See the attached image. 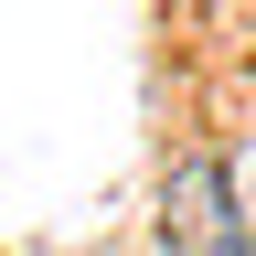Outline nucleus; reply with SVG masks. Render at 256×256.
Returning <instances> with one entry per match:
<instances>
[{
  "instance_id": "f257e3e1",
  "label": "nucleus",
  "mask_w": 256,
  "mask_h": 256,
  "mask_svg": "<svg viewBox=\"0 0 256 256\" xmlns=\"http://www.w3.org/2000/svg\"><path fill=\"white\" fill-rule=\"evenodd\" d=\"M160 256H256L235 192H224V160H171V182H160Z\"/></svg>"
},
{
  "instance_id": "f03ea898",
  "label": "nucleus",
  "mask_w": 256,
  "mask_h": 256,
  "mask_svg": "<svg viewBox=\"0 0 256 256\" xmlns=\"http://www.w3.org/2000/svg\"><path fill=\"white\" fill-rule=\"evenodd\" d=\"M224 192H235V214H246V235H256V139L224 160Z\"/></svg>"
}]
</instances>
